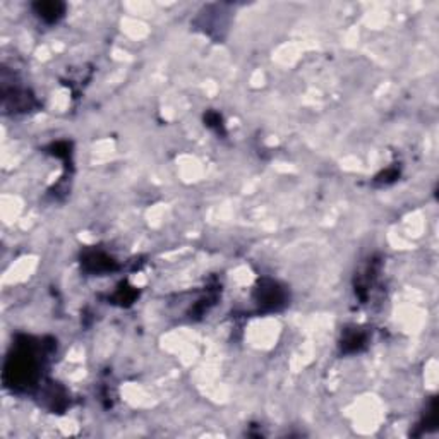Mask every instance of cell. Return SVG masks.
Segmentation results:
<instances>
[{"mask_svg": "<svg viewBox=\"0 0 439 439\" xmlns=\"http://www.w3.org/2000/svg\"><path fill=\"white\" fill-rule=\"evenodd\" d=\"M34 9H36L38 16H40L41 19L48 21V23L57 21L64 12V6L59 2H41V4H36Z\"/></svg>", "mask_w": 439, "mask_h": 439, "instance_id": "1", "label": "cell"}, {"mask_svg": "<svg viewBox=\"0 0 439 439\" xmlns=\"http://www.w3.org/2000/svg\"><path fill=\"white\" fill-rule=\"evenodd\" d=\"M343 343H345V347L347 345H354V350H357L359 347L364 343V336H362V334H359V333H352L349 338H345V342H343Z\"/></svg>", "mask_w": 439, "mask_h": 439, "instance_id": "2", "label": "cell"}]
</instances>
